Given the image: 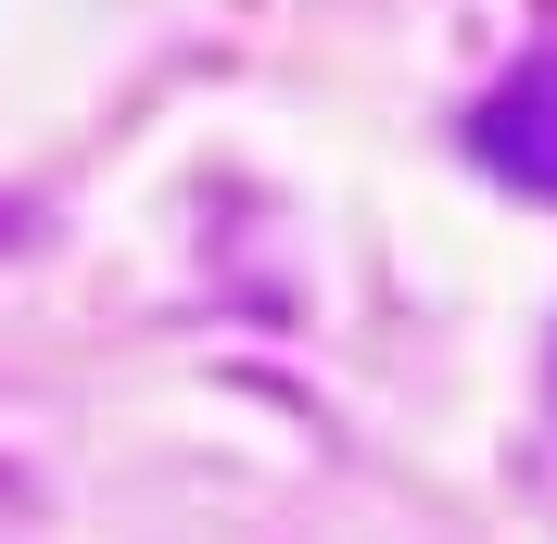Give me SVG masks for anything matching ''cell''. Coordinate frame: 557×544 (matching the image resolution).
I'll return each instance as SVG.
<instances>
[{
    "instance_id": "1",
    "label": "cell",
    "mask_w": 557,
    "mask_h": 544,
    "mask_svg": "<svg viewBox=\"0 0 557 544\" xmlns=\"http://www.w3.org/2000/svg\"><path fill=\"white\" fill-rule=\"evenodd\" d=\"M469 152H482L507 190H545V203H557V51L507 64L482 102H469Z\"/></svg>"
}]
</instances>
